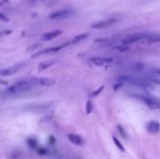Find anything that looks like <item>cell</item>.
I'll return each mask as SVG.
<instances>
[{
    "label": "cell",
    "instance_id": "cell-5",
    "mask_svg": "<svg viewBox=\"0 0 160 159\" xmlns=\"http://www.w3.org/2000/svg\"><path fill=\"white\" fill-rule=\"evenodd\" d=\"M75 13V11L73 9H63V10H58L56 12H52L49 15L50 20H64L68 17H72Z\"/></svg>",
    "mask_w": 160,
    "mask_h": 159
},
{
    "label": "cell",
    "instance_id": "cell-21",
    "mask_svg": "<svg viewBox=\"0 0 160 159\" xmlns=\"http://www.w3.org/2000/svg\"><path fill=\"white\" fill-rule=\"evenodd\" d=\"M0 21H4V22H8L9 19L3 14V13H0Z\"/></svg>",
    "mask_w": 160,
    "mask_h": 159
},
{
    "label": "cell",
    "instance_id": "cell-4",
    "mask_svg": "<svg viewBox=\"0 0 160 159\" xmlns=\"http://www.w3.org/2000/svg\"><path fill=\"white\" fill-rule=\"evenodd\" d=\"M134 97L139 100H142L146 106H148L152 109L160 108V102H158L157 99H155V98H152V97H149V96H146V95H142V94H134Z\"/></svg>",
    "mask_w": 160,
    "mask_h": 159
},
{
    "label": "cell",
    "instance_id": "cell-19",
    "mask_svg": "<svg viewBox=\"0 0 160 159\" xmlns=\"http://www.w3.org/2000/svg\"><path fill=\"white\" fill-rule=\"evenodd\" d=\"M28 144L30 145V147H32V148H35V147L37 146V142H36V140H34V138H28Z\"/></svg>",
    "mask_w": 160,
    "mask_h": 159
},
{
    "label": "cell",
    "instance_id": "cell-11",
    "mask_svg": "<svg viewBox=\"0 0 160 159\" xmlns=\"http://www.w3.org/2000/svg\"><path fill=\"white\" fill-rule=\"evenodd\" d=\"M62 34V31L61 30H53V31H50V32H47L45 34L42 35V40H51L56 37L60 36Z\"/></svg>",
    "mask_w": 160,
    "mask_h": 159
},
{
    "label": "cell",
    "instance_id": "cell-9",
    "mask_svg": "<svg viewBox=\"0 0 160 159\" xmlns=\"http://www.w3.org/2000/svg\"><path fill=\"white\" fill-rule=\"evenodd\" d=\"M24 64L25 63L21 62V63H17V64H14V66L9 67V68L2 69V70H0V77H10V75H13L14 73H17L18 71H19L20 69L24 66Z\"/></svg>",
    "mask_w": 160,
    "mask_h": 159
},
{
    "label": "cell",
    "instance_id": "cell-12",
    "mask_svg": "<svg viewBox=\"0 0 160 159\" xmlns=\"http://www.w3.org/2000/svg\"><path fill=\"white\" fill-rule=\"evenodd\" d=\"M147 131L152 134H156L160 131V124L157 121H150L147 124Z\"/></svg>",
    "mask_w": 160,
    "mask_h": 159
},
{
    "label": "cell",
    "instance_id": "cell-8",
    "mask_svg": "<svg viewBox=\"0 0 160 159\" xmlns=\"http://www.w3.org/2000/svg\"><path fill=\"white\" fill-rule=\"evenodd\" d=\"M71 44V42H67L62 45H59V46H56V47H50V48H47V49H44L42 51H38V52H35L34 55H32V58H36V57H39V56H42V55H48V53H51V52H57V51H60L64 48V47L69 46Z\"/></svg>",
    "mask_w": 160,
    "mask_h": 159
},
{
    "label": "cell",
    "instance_id": "cell-1",
    "mask_svg": "<svg viewBox=\"0 0 160 159\" xmlns=\"http://www.w3.org/2000/svg\"><path fill=\"white\" fill-rule=\"evenodd\" d=\"M119 81L121 83H128V84L134 85L139 88L143 89H152L155 87V85L152 82H149L147 79L143 77H134V75H120L119 77Z\"/></svg>",
    "mask_w": 160,
    "mask_h": 159
},
{
    "label": "cell",
    "instance_id": "cell-2",
    "mask_svg": "<svg viewBox=\"0 0 160 159\" xmlns=\"http://www.w3.org/2000/svg\"><path fill=\"white\" fill-rule=\"evenodd\" d=\"M32 88H33V85L31 84L30 80H22L17 82L15 84L11 85L7 89V93L10 94V95H20V94L30 92Z\"/></svg>",
    "mask_w": 160,
    "mask_h": 159
},
{
    "label": "cell",
    "instance_id": "cell-18",
    "mask_svg": "<svg viewBox=\"0 0 160 159\" xmlns=\"http://www.w3.org/2000/svg\"><path fill=\"white\" fill-rule=\"evenodd\" d=\"M103 88H105V86H103V85H101V86H100V87H99V88H98V89H96V91H95V92H93V93H92V94H91V96H92V97H96V96H98V95H99V94H100V93H101V92H102V91H103Z\"/></svg>",
    "mask_w": 160,
    "mask_h": 159
},
{
    "label": "cell",
    "instance_id": "cell-10",
    "mask_svg": "<svg viewBox=\"0 0 160 159\" xmlns=\"http://www.w3.org/2000/svg\"><path fill=\"white\" fill-rule=\"evenodd\" d=\"M118 22V19L117 17H109V19H106L102 20V21H99L97 23L92 24V27L93 28H105L108 27V26H111L113 25L114 23Z\"/></svg>",
    "mask_w": 160,
    "mask_h": 159
},
{
    "label": "cell",
    "instance_id": "cell-16",
    "mask_svg": "<svg viewBox=\"0 0 160 159\" xmlns=\"http://www.w3.org/2000/svg\"><path fill=\"white\" fill-rule=\"evenodd\" d=\"M113 142H114V144H116V146L118 147L119 149H120L121 152H124V147H123V145L120 143V141L118 140V138L116 137V136H113Z\"/></svg>",
    "mask_w": 160,
    "mask_h": 159
},
{
    "label": "cell",
    "instance_id": "cell-6",
    "mask_svg": "<svg viewBox=\"0 0 160 159\" xmlns=\"http://www.w3.org/2000/svg\"><path fill=\"white\" fill-rule=\"evenodd\" d=\"M89 62L95 64L97 67H106V66H110V64L113 63V59H112V58H107V57L94 56V57L89 58Z\"/></svg>",
    "mask_w": 160,
    "mask_h": 159
},
{
    "label": "cell",
    "instance_id": "cell-3",
    "mask_svg": "<svg viewBox=\"0 0 160 159\" xmlns=\"http://www.w3.org/2000/svg\"><path fill=\"white\" fill-rule=\"evenodd\" d=\"M150 36V34H147V33H137V34H131L125 36L124 38H122L121 40V44L124 45V46H128V45L134 44V42H145L148 37Z\"/></svg>",
    "mask_w": 160,
    "mask_h": 159
},
{
    "label": "cell",
    "instance_id": "cell-22",
    "mask_svg": "<svg viewBox=\"0 0 160 159\" xmlns=\"http://www.w3.org/2000/svg\"><path fill=\"white\" fill-rule=\"evenodd\" d=\"M122 84H123V83H120V84H116V85H114V87H113V89H114V91H116V89L120 88V87L122 86Z\"/></svg>",
    "mask_w": 160,
    "mask_h": 159
},
{
    "label": "cell",
    "instance_id": "cell-13",
    "mask_svg": "<svg viewBox=\"0 0 160 159\" xmlns=\"http://www.w3.org/2000/svg\"><path fill=\"white\" fill-rule=\"evenodd\" d=\"M68 138H69L70 142L73 143L74 145H78V146L83 145V138L81 137L80 135H78V134H73V133L68 134Z\"/></svg>",
    "mask_w": 160,
    "mask_h": 159
},
{
    "label": "cell",
    "instance_id": "cell-20",
    "mask_svg": "<svg viewBox=\"0 0 160 159\" xmlns=\"http://www.w3.org/2000/svg\"><path fill=\"white\" fill-rule=\"evenodd\" d=\"M11 33H12V31H9V30L2 31V32H0V36H7V35H10Z\"/></svg>",
    "mask_w": 160,
    "mask_h": 159
},
{
    "label": "cell",
    "instance_id": "cell-15",
    "mask_svg": "<svg viewBox=\"0 0 160 159\" xmlns=\"http://www.w3.org/2000/svg\"><path fill=\"white\" fill-rule=\"evenodd\" d=\"M53 63L55 62H42V63L38 64V69H39V71H44L46 69H48L49 67L53 66Z\"/></svg>",
    "mask_w": 160,
    "mask_h": 159
},
{
    "label": "cell",
    "instance_id": "cell-14",
    "mask_svg": "<svg viewBox=\"0 0 160 159\" xmlns=\"http://www.w3.org/2000/svg\"><path fill=\"white\" fill-rule=\"evenodd\" d=\"M87 37H88V34H87V33H83V34H78V35H76V36L74 37L73 39H72L71 44H78V42H83V40H84V39H86Z\"/></svg>",
    "mask_w": 160,
    "mask_h": 159
},
{
    "label": "cell",
    "instance_id": "cell-7",
    "mask_svg": "<svg viewBox=\"0 0 160 159\" xmlns=\"http://www.w3.org/2000/svg\"><path fill=\"white\" fill-rule=\"evenodd\" d=\"M30 82L33 86H52L53 84L56 83V80L50 79V77H34V79H30Z\"/></svg>",
    "mask_w": 160,
    "mask_h": 159
},
{
    "label": "cell",
    "instance_id": "cell-17",
    "mask_svg": "<svg viewBox=\"0 0 160 159\" xmlns=\"http://www.w3.org/2000/svg\"><path fill=\"white\" fill-rule=\"evenodd\" d=\"M93 108H94L93 102H92L91 100H87V102H86V113L87 115H89V113L93 111Z\"/></svg>",
    "mask_w": 160,
    "mask_h": 159
}]
</instances>
